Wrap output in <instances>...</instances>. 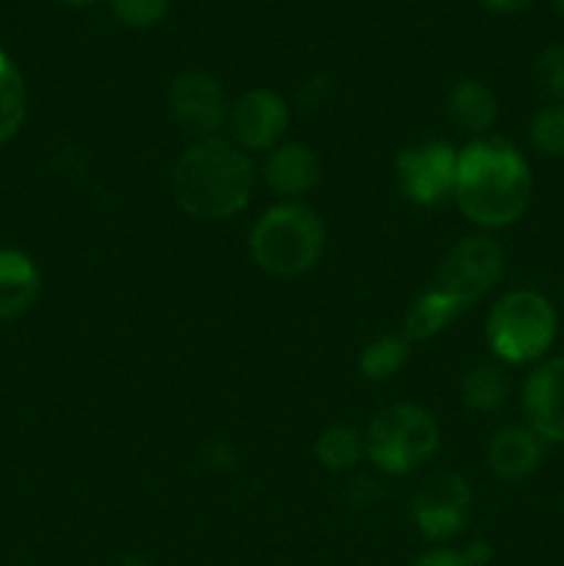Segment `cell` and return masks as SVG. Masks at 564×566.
Segmentation results:
<instances>
[{
	"label": "cell",
	"mask_w": 564,
	"mask_h": 566,
	"mask_svg": "<svg viewBox=\"0 0 564 566\" xmlns=\"http://www.w3.org/2000/svg\"><path fill=\"white\" fill-rule=\"evenodd\" d=\"M453 199L473 224L509 227L531 202V171L518 147L503 138H476L459 153Z\"/></svg>",
	"instance_id": "obj_1"
},
{
	"label": "cell",
	"mask_w": 564,
	"mask_h": 566,
	"mask_svg": "<svg viewBox=\"0 0 564 566\" xmlns=\"http://www.w3.org/2000/svg\"><path fill=\"white\" fill-rule=\"evenodd\" d=\"M254 191V166L230 138L194 142L171 169V193L182 213L202 221H224L241 213Z\"/></svg>",
	"instance_id": "obj_2"
},
{
	"label": "cell",
	"mask_w": 564,
	"mask_h": 566,
	"mask_svg": "<svg viewBox=\"0 0 564 566\" xmlns=\"http://www.w3.org/2000/svg\"><path fill=\"white\" fill-rule=\"evenodd\" d=\"M326 232L318 213L302 202H282L265 210L252 227L249 249L265 274L291 276L304 274L324 254Z\"/></svg>",
	"instance_id": "obj_3"
},
{
	"label": "cell",
	"mask_w": 564,
	"mask_h": 566,
	"mask_svg": "<svg viewBox=\"0 0 564 566\" xmlns=\"http://www.w3.org/2000/svg\"><path fill=\"white\" fill-rule=\"evenodd\" d=\"M440 448L435 418L418 403H393L376 412L365 434V453L379 470L407 475L424 468Z\"/></svg>",
	"instance_id": "obj_4"
},
{
	"label": "cell",
	"mask_w": 564,
	"mask_h": 566,
	"mask_svg": "<svg viewBox=\"0 0 564 566\" xmlns=\"http://www.w3.org/2000/svg\"><path fill=\"white\" fill-rule=\"evenodd\" d=\"M556 337V313L536 291H512L498 298L487 318V343L498 359L525 365L540 359Z\"/></svg>",
	"instance_id": "obj_5"
},
{
	"label": "cell",
	"mask_w": 564,
	"mask_h": 566,
	"mask_svg": "<svg viewBox=\"0 0 564 566\" xmlns=\"http://www.w3.org/2000/svg\"><path fill=\"white\" fill-rule=\"evenodd\" d=\"M169 116L186 136L213 138L219 136L221 127H227V105L224 88L213 75L202 70H186L169 83L166 94Z\"/></svg>",
	"instance_id": "obj_6"
},
{
	"label": "cell",
	"mask_w": 564,
	"mask_h": 566,
	"mask_svg": "<svg viewBox=\"0 0 564 566\" xmlns=\"http://www.w3.org/2000/svg\"><path fill=\"white\" fill-rule=\"evenodd\" d=\"M501 274L503 249L490 235H470L459 241L442 260L437 287L468 310L501 280Z\"/></svg>",
	"instance_id": "obj_7"
},
{
	"label": "cell",
	"mask_w": 564,
	"mask_h": 566,
	"mask_svg": "<svg viewBox=\"0 0 564 566\" xmlns=\"http://www.w3.org/2000/svg\"><path fill=\"white\" fill-rule=\"evenodd\" d=\"M473 495L462 475L435 473L415 490L412 520L429 539H451L468 525Z\"/></svg>",
	"instance_id": "obj_8"
},
{
	"label": "cell",
	"mask_w": 564,
	"mask_h": 566,
	"mask_svg": "<svg viewBox=\"0 0 564 566\" xmlns=\"http://www.w3.org/2000/svg\"><path fill=\"white\" fill-rule=\"evenodd\" d=\"M459 153L446 142H424L407 147L396 160L404 193L415 205H437L453 193Z\"/></svg>",
	"instance_id": "obj_9"
},
{
	"label": "cell",
	"mask_w": 564,
	"mask_h": 566,
	"mask_svg": "<svg viewBox=\"0 0 564 566\" xmlns=\"http://www.w3.org/2000/svg\"><path fill=\"white\" fill-rule=\"evenodd\" d=\"M288 122H291V114H288L285 99L271 88H249L227 111L230 142L238 144L243 153L280 147Z\"/></svg>",
	"instance_id": "obj_10"
},
{
	"label": "cell",
	"mask_w": 564,
	"mask_h": 566,
	"mask_svg": "<svg viewBox=\"0 0 564 566\" xmlns=\"http://www.w3.org/2000/svg\"><path fill=\"white\" fill-rule=\"evenodd\" d=\"M523 407L531 431L545 442H564V357L547 359L529 376Z\"/></svg>",
	"instance_id": "obj_11"
},
{
	"label": "cell",
	"mask_w": 564,
	"mask_h": 566,
	"mask_svg": "<svg viewBox=\"0 0 564 566\" xmlns=\"http://www.w3.org/2000/svg\"><path fill=\"white\" fill-rule=\"evenodd\" d=\"M265 182L280 197H304L321 180L318 155L304 144H280L265 160Z\"/></svg>",
	"instance_id": "obj_12"
},
{
	"label": "cell",
	"mask_w": 564,
	"mask_h": 566,
	"mask_svg": "<svg viewBox=\"0 0 564 566\" xmlns=\"http://www.w3.org/2000/svg\"><path fill=\"white\" fill-rule=\"evenodd\" d=\"M542 442L545 440L531 429H520V426L501 429L487 448L490 470L501 481L529 479L542 462Z\"/></svg>",
	"instance_id": "obj_13"
},
{
	"label": "cell",
	"mask_w": 564,
	"mask_h": 566,
	"mask_svg": "<svg viewBox=\"0 0 564 566\" xmlns=\"http://www.w3.org/2000/svg\"><path fill=\"white\" fill-rule=\"evenodd\" d=\"M42 291L36 263L17 249H0V321L20 318Z\"/></svg>",
	"instance_id": "obj_14"
},
{
	"label": "cell",
	"mask_w": 564,
	"mask_h": 566,
	"mask_svg": "<svg viewBox=\"0 0 564 566\" xmlns=\"http://www.w3.org/2000/svg\"><path fill=\"white\" fill-rule=\"evenodd\" d=\"M446 111L453 125L462 127L464 133H473V136H484L498 119L495 94L481 81L453 83L446 99Z\"/></svg>",
	"instance_id": "obj_15"
},
{
	"label": "cell",
	"mask_w": 564,
	"mask_h": 566,
	"mask_svg": "<svg viewBox=\"0 0 564 566\" xmlns=\"http://www.w3.org/2000/svg\"><path fill=\"white\" fill-rule=\"evenodd\" d=\"M462 310L464 307L457 298L442 293L440 287H431V291H426L424 296L407 310V318H404V337H407L409 343L429 340L437 332H442V326L451 324Z\"/></svg>",
	"instance_id": "obj_16"
},
{
	"label": "cell",
	"mask_w": 564,
	"mask_h": 566,
	"mask_svg": "<svg viewBox=\"0 0 564 566\" xmlns=\"http://www.w3.org/2000/svg\"><path fill=\"white\" fill-rule=\"evenodd\" d=\"M25 83H22L20 70L0 50V144L17 136L25 119Z\"/></svg>",
	"instance_id": "obj_17"
},
{
	"label": "cell",
	"mask_w": 564,
	"mask_h": 566,
	"mask_svg": "<svg viewBox=\"0 0 564 566\" xmlns=\"http://www.w3.org/2000/svg\"><path fill=\"white\" fill-rule=\"evenodd\" d=\"M509 396V379L498 365H476L462 379V398L473 412H495Z\"/></svg>",
	"instance_id": "obj_18"
},
{
	"label": "cell",
	"mask_w": 564,
	"mask_h": 566,
	"mask_svg": "<svg viewBox=\"0 0 564 566\" xmlns=\"http://www.w3.org/2000/svg\"><path fill=\"white\" fill-rule=\"evenodd\" d=\"M409 359V340L398 335L376 337L370 346H365L363 357H359V370L365 379L370 381H385L396 376L398 370L407 365Z\"/></svg>",
	"instance_id": "obj_19"
},
{
	"label": "cell",
	"mask_w": 564,
	"mask_h": 566,
	"mask_svg": "<svg viewBox=\"0 0 564 566\" xmlns=\"http://www.w3.org/2000/svg\"><path fill=\"white\" fill-rule=\"evenodd\" d=\"M363 453L365 440L348 426H332L315 440V457L326 470H352Z\"/></svg>",
	"instance_id": "obj_20"
},
{
	"label": "cell",
	"mask_w": 564,
	"mask_h": 566,
	"mask_svg": "<svg viewBox=\"0 0 564 566\" xmlns=\"http://www.w3.org/2000/svg\"><path fill=\"white\" fill-rule=\"evenodd\" d=\"M529 142L536 153L547 158H562L564 155V105L553 103L536 111L529 125Z\"/></svg>",
	"instance_id": "obj_21"
},
{
	"label": "cell",
	"mask_w": 564,
	"mask_h": 566,
	"mask_svg": "<svg viewBox=\"0 0 564 566\" xmlns=\"http://www.w3.org/2000/svg\"><path fill=\"white\" fill-rule=\"evenodd\" d=\"M534 77L545 94L564 105V44H551L534 64Z\"/></svg>",
	"instance_id": "obj_22"
},
{
	"label": "cell",
	"mask_w": 564,
	"mask_h": 566,
	"mask_svg": "<svg viewBox=\"0 0 564 566\" xmlns=\"http://www.w3.org/2000/svg\"><path fill=\"white\" fill-rule=\"evenodd\" d=\"M114 14L130 28H153L164 20L169 0H111Z\"/></svg>",
	"instance_id": "obj_23"
},
{
	"label": "cell",
	"mask_w": 564,
	"mask_h": 566,
	"mask_svg": "<svg viewBox=\"0 0 564 566\" xmlns=\"http://www.w3.org/2000/svg\"><path fill=\"white\" fill-rule=\"evenodd\" d=\"M199 459L208 470H230L236 464V448L224 440H208L199 451Z\"/></svg>",
	"instance_id": "obj_24"
},
{
	"label": "cell",
	"mask_w": 564,
	"mask_h": 566,
	"mask_svg": "<svg viewBox=\"0 0 564 566\" xmlns=\"http://www.w3.org/2000/svg\"><path fill=\"white\" fill-rule=\"evenodd\" d=\"M382 497V490L376 481L370 479H357L348 484V503H354V506H374L376 501Z\"/></svg>",
	"instance_id": "obj_25"
},
{
	"label": "cell",
	"mask_w": 564,
	"mask_h": 566,
	"mask_svg": "<svg viewBox=\"0 0 564 566\" xmlns=\"http://www.w3.org/2000/svg\"><path fill=\"white\" fill-rule=\"evenodd\" d=\"M415 566H470L468 558L457 551H431L420 556Z\"/></svg>",
	"instance_id": "obj_26"
},
{
	"label": "cell",
	"mask_w": 564,
	"mask_h": 566,
	"mask_svg": "<svg viewBox=\"0 0 564 566\" xmlns=\"http://www.w3.org/2000/svg\"><path fill=\"white\" fill-rule=\"evenodd\" d=\"M462 556L468 558L470 566H487V562H490V556H492V551H490V545H487V542L479 539V542H470V545L462 551Z\"/></svg>",
	"instance_id": "obj_27"
},
{
	"label": "cell",
	"mask_w": 564,
	"mask_h": 566,
	"mask_svg": "<svg viewBox=\"0 0 564 566\" xmlns=\"http://www.w3.org/2000/svg\"><path fill=\"white\" fill-rule=\"evenodd\" d=\"M492 11H503V14H512V11L529 9L534 0H484Z\"/></svg>",
	"instance_id": "obj_28"
},
{
	"label": "cell",
	"mask_w": 564,
	"mask_h": 566,
	"mask_svg": "<svg viewBox=\"0 0 564 566\" xmlns=\"http://www.w3.org/2000/svg\"><path fill=\"white\" fill-rule=\"evenodd\" d=\"M119 566H155V564L144 556H125L119 562Z\"/></svg>",
	"instance_id": "obj_29"
},
{
	"label": "cell",
	"mask_w": 564,
	"mask_h": 566,
	"mask_svg": "<svg viewBox=\"0 0 564 566\" xmlns=\"http://www.w3.org/2000/svg\"><path fill=\"white\" fill-rule=\"evenodd\" d=\"M61 3H70V6H83V3H94V0H61Z\"/></svg>",
	"instance_id": "obj_30"
},
{
	"label": "cell",
	"mask_w": 564,
	"mask_h": 566,
	"mask_svg": "<svg viewBox=\"0 0 564 566\" xmlns=\"http://www.w3.org/2000/svg\"><path fill=\"white\" fill-rule=\"evenodd\" d=\"M553 3L558 6V11H564V0H553Z\"/></svg>",
	"instance_id": "obj_31"
}]
</instances>
